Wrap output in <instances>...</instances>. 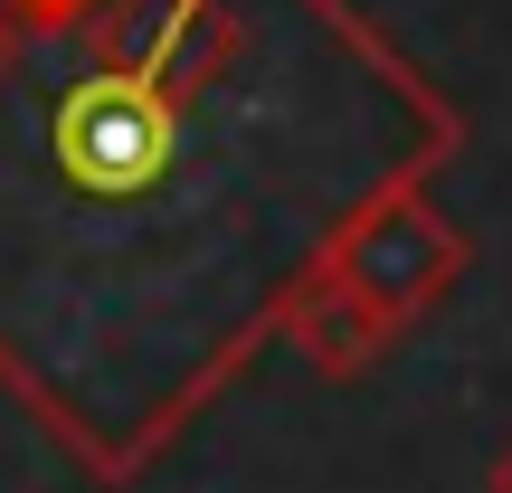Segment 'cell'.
Wrapping results in <instances>:
<instances>
[{
	"label": "cell",
	"mask_w": 512,
	"mask_h": 493,
	"mask_svg": "<svg viewBox=\"0 0 512 493\" xmlns=\"http://www.w3.org/2000/svg\"><path fill=\"white\" fill-rule=\"evenodd\" d=\"M465 266H475V238L437 209V190H427V181L380 190V200L332 238V256H323V275H342L389 332H418L427 313L465 285Z\"/></svg>",
	"instance_id": "2"
},
{
	"label": "cell",
	"mask_w": 512,
	"mask_h": 493,
	"mask_svg": "<svg viewBox=\"0 0 512 493\" xmlns=\"http://www.w3.org/2000/svg\"><path fill=\"white\" fill-rule=\"evenodd\" d=\"M456 152V95L361 0L0 10V332L48 304L10 399L76 456L86 370H124L105 484H133L285 342L332 238Z\"/></svg>",
	"instance_id": "1"
},
{
	"label": "cell",
	"mask_w": 512,
	"mask_h": 493,
	"mask_svg": "<svg viewBox=\"0 0 512 493\" xmlns=\"http://www.w3.org/2000/svg\"><path fill=\"white\" fill-rule=\"evenodd\" d=\"M285 342H294V361H304L313 380H361V370H380V351L399 342V332H389L342 275L313 266L304 285H294V304H285Z\"/></svg>",
	"instance_id": "3"
},
{
	"label": "cell",
	"mask_w": 512,
	"mask_h": 493,
	"mask_svg": "<svg viewBox=\"0 0 512 493\" xmlns=\"http://www.w3.org/2000/svg\"><path fill=\"white\" fill-rule=\"evenodd\" d=\"M484 493H512V446H503L494 465H484Z\"/></svg>",
	"instance_id": "4"
}]
</instances>
